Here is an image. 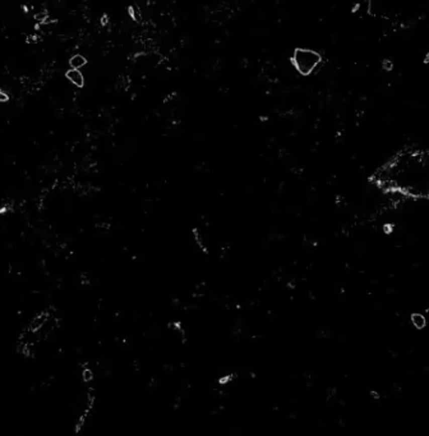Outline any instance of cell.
Here are the masks:
<instances>
[{
	"label": "cell",
	"mask_w": 429,
	"mask_h": 436,
	"mask_svg": "<svg viewBox=\"0 0 429 436\" xmlns=\"http://www.w3.org/2000/svg\"><path fill=\"white\" fill-rule=\"evenodd\" d=\"M372 181L381 189L412 198H429V151L406 149L378 168Z\"/></svg>",
	"instance_id": "6da1fadb"
},
{
	"label": "cell",
	"mask_w": 429,
	"mask_h": 436,
	"mask_svg": "<svg viewBox=\"0 0 429 436\" xmlns=\"http://www.w3.org/2000/svg\"><path fill=\"white\" fill-rule=\"evenodd\" d=\"M294 67L300 75L308 76L318 67L321 63V55L310 49H296L293 55Z\"/></svg>",
	"instance_id": "7a4b0ae2"
},
{
	"label": "cell",
	"mask_w": 429,
	"mask_h": 436,
	"mask_svg": "<svg viewBox=\"0 0 429 436\" xmlns=\"http://www.w3.org/2000/svg\"><path fill=\"white\" fill-rule=\"evenodd\" d=\"M65 76H67L68 80H69L73 85H75L77 87H82L84 85V77L79 69L72 68V69L68 70Z\"/></svg>",
	"instance_id": "3957f363"
},
{
	"label": "cell",
	"mask_w": 429,
	"mask_h": 436,
	"mask_svg": "<svg viewBox=\"0 0 429 436\" xmlns=\"http://www.w3.org/2000/svg\"><path fill=\"white\" fill-rule=\"evenodd\" d=\"M87 63L86 58L84 56H82L80 54H77V55H73L72 58H70L69 64L72 68H75V69H79V68L84 67Z\"/></svg>",
	"instance_id": "277c9868"
},
{
	"label": "cell",
	"mask_w": 429,
	"mask_h": 436,
	"mask_svg": "<svg viewBox=\"0 0 429 436\" xmlns=\"http://www.w3.org/2000/svg\"><path fill=\"white\" fill-rule=\"evenodd\" d=\"M411 324L416 329H423L426 324V320L421 314H414L411 315Z\"/></svg>",
	"instance_id": "5b68a950"
},
{
	"label": "cell",
	"mask_w": 429,
	"mask_h": 436,
	"mask_svg": "<svg viewBox=\"0 0 429 436\" xmlns=\"http://www.w3.org/2000/svg\"><path fill=\"white\" fill-rule=\"evenodd\" d=\"M8 95L6 92L0 91V103H6V101H8Z\"/></svg>",
	"instance_id": "8992f818"
},
{
	"label": "cell",
	"mask_w": 429,
	"mask_h": 436,
	"mask_svg": "<svg viewBox=\"0 0 429 436\" xmlns=\"http://www.w3.org/2000/svg\"><path fill=\"white\" fill-rule=\"evenodd\" d=\"M91 371H89V370H86V371H84V375H83V379L84 380H90V379H92V375H91Z\"/></svg>",
	"instance_id": "52a82bcc"
}]
</instances>
